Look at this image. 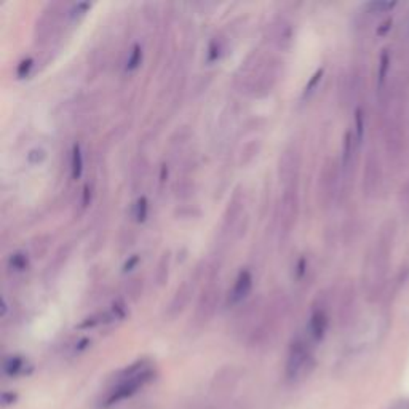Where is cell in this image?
<instances>
[{"label":"cell","instance_id":"1","mask_svg":"<svg viewBox=\"0 0 409 409\" xmlns=\"http://www.w3.org/2000/svg\"><path fill=\"white\" fill-rule=\"evenodd\" d=\"M153 377H156V369L147 360L135 361L114 377L104 397L101 398V408H112L128 400L141 389H144L149 382H152Z\"/></svg>","mask_w":409,"mask_h":409},{"label":"cell","instance_id":"2","mask_svg":"<svg viewBox=\"0 0 409 409\" xmlns=\"http://www.w3.org/2000/svg\"><path fill=\"white\" fill-rule=\"evenodd\" d=\"M313 368V355L309 342L302 337H296L290 345L288 358H286V379L291 382H299L309 376Z\"/></svg>","mask_w":409,"mask_h":409},{"label":"cell","instance_id":"3","mask_svg":"<svg viewBox=\"0 0 409 409\" xmlns=\"http://www.w3.org/2000/svg\"><path fill=\"white\" fill-rule=\"evenodd\" d=\"M297 215H299V192H297V183L285 185V194L281 199L280 206V233L286 238L293 232Z\"/></svg>","mask_w":409,"mask_h":409},{"label":"cell","instance_id":"4","mask_svg":"<svg viewBox=\"0 0 409 409\" xmlns=\"http://www.w3.org/2000/svg\"><path fill=\"white\" fill-rule=\"evenodd\" d=\"M301 172V152L294 146L286 149L281 153L280 163H278V174L280 179L283 181L285 185L297 183Z\"/></svg>","mask_w":409,"mask_h":409},{"label":"cell","instance_id":"5","mask_svg":"<svg viewBox=\"0 0 409 409\" xmlns=\"http://www.w3.org/2000/svg\"><path fill=\"white\" fill-rule=\"evenodd\" d=\"M337 167L336 162L331 160L325 165V168L322 169L320 181H318V195H320L322 203L328 206L331 203V200L336 195V187H337Z\"/></svg>","mask_w":409,"mask_h":409},{"label":"cell","instance_id":"6","mask_svg":"<svg viewBox=\"0 0 409 409\" xmlns=\"http://www.w3.org/2000/svg\"><path fill=\"white\" fill-rule=\"evenodd\" d=\"M251 290H253V274L249 272L248 269H243L238 272L235 283H233L229 297H227L229 306H237L245 301L248 294L251 293Z\"/></svg>","mask_w":409,"mask_h":409},{"label":"cell","instance_id":"7","mask_svg":"<svg viewBox=\"0 0 409 409\" xmlns=\"http://www.w3.org/2000/svg\"><path fill=\"white\" fill-rule=\"evenodd\" d=\"M328 325L329 317L326 310L323 309V307H315L310 313L309 325H307V336H309L310 341L313 342L323 341V337H325V334L328 331Z\"/></svg>","mask_w":409,"mask_h":409},{"label":"cell","instance_id":"8","mask_svg":"<svg viewBox=\"0 0 409 409\" xmlns=\"http://www.w3.org/2000/svg\"><path fill=\"white\" fill-rule=\"evenodd\" d=\"M217 297H219V290H217L215 285L206 286V288L201 291L199 304H197V312H195L197 320L206 322L211 315H213L216 310Z\"/></svg>","mask_w":409,"mask_h":409},{"label":"cell","instance_id":"9","mask_svg":"<svg viewBox=\"0 0 409 409\" xmlns=\"http://www.w3.org/2000/svg\"><path fill=\"white\" fill-rule=\"evenodd\" d=\"M192 294H194V285H190L189 281H184V283L176 290V293H174L172 302H169V306H168L169 315L172 317L179 315V313L183 312L185 307H187Z\"/></svg>","mask_w":409,"mask_h":409},{"label":"cell","instance_id":"10","mask_svg":"<svg viewBox=\"0 0 409 409\" xmlns=\"http://www.w3.org/2000/svg\"><path fill=\"white\" fill-rule=\"evenodd\" d=\"M377 173H379V163L374 160L373 156H369L368 162H366V169H365V187L368 194L376 192L377 183H379V176H377Z\"/></svg>","mask_w":409,"mask_h":409},{"label":"cell","instance_id":"11","mask_svg":"<svg viewBox=\"0 0 409 409\" xmlns=\"http://www.w3.org/2000/svg\"><path fill=\"white\" fill-rule=\"evenodd\" d=\"M242 206H243L242 197H240V194H235L233 195L232 201L229 203V208H227V211H226L224 227H227V229H231V227L237 224L238 217H240V215H242Z\"/></svg>","mask_w":409,"mask_h":409},{"label":"cell","instance_id":"12","mask_svg":"<svg viewBox=\"0 0 409 409\" xmlns=\"http://www.w3.org/2000/svg\"><path fill=\"white\" fill-rule=\"evenodd\" d=\"M115 317L112 310H108V312H98L94 313V315L92 317H87L85 320L78 325L77 328L78 329H88V328H97V326H101V325H106V323H110L114 322Z\"/></svg>","mask_w":409,"mask_h":409},{"label":"cell","instance_id":"13","mask_svg":"<svg viewBox=\"0 0 409 409\" xmlns=\"http://www.w3.org/2000/svg\"><path fill=\"white\" fill-rule=\"evenodd\" d=\"M169 259H172V256H169V251L163 253L160 261H158L157 264V270H156V281L158 286H163L165 283H167L168 280V275H169Z\"/></svg>","mask_w":409,"mask_h":409},{"label":"cell","instance_id":"14","mask_svg":"<svg viewBox=\"0 0 409 409\" xmlns=\"http://www.w3.org/2000/svg\"><path fill=\"white\" fill-rule=\"evenodd\" d=\"M28 267H29V258L24 251H17L10 256V259H8V269L10 270L19 274V272H24V270Z\"/></svg>","mask_w":409,"mask_h":409},{"label":"cell","instance_id":"15","mask_svg":"<svg viewBox=\"0 0 409 409\" xmlns=\"http://www.w3.org/2000/svg\"><path fill=\"white\" fill-rule=\"evenodd\" d=\"M71 173L74 179H81L83 173V156L82 149L78 144L72 147V158H71Z\"/></svg>","mask_w":409,"mask_h":409},{"label":"cell","instance_id":"16","mask_svg":"<svg viewBox=\"0 0 409 409\" xmlns=\"http://www.w3.org/2000/svg\"><path fill=\"white\" fill-rule=\"evenodd\" d=\"M277 44L280 49H290L291 44H293V28H291V24H280L277 33Z\"/></svg>","mask_w":409,"mask_h":409},{"label":"cell","instance_id":"17","mask_svg":"<svg viewBox=\"0 0 409 409\" xmlns=\"http://www.w3.org/2000/svg\"><path fill=\"white\" fill-rule=\"evenodd\" d=\"M24 360L21 357H10L5 360L3 363V371L7 376H18L24 371Z\"/></svg>","mask_w":409,"mask_h":409},{"label":"cell","instance_id":"18","mask_svg":"<svg viewBox=\"0 0 409 409\" xmlns=\"http://www.w3.org/2000/svg\"><path fill=\"white\" fill-rule=\"evenodd\" d=\"M390 67V56L389 51L384 50V53L381 55V62H379V74H377V88L382 90L384 88L385 78H387V72H389Z\"/></svg>","mask_w":409,"mask_h":409},{"label":"cell","instance_id":"19","mask_svg":"<svg viewBox=\"0 0 409 409\" xmlns=\"http://www.w3.org/2000/svg\"><path fill=\"white\" fill-rule=\"evenodd\" d=\"M222 50H224V45H222V40L219 37H215L213 40L210 42L208 45V51H206V61L208 62H215L221 58Z\"/></svg>","mask_w":409,"mask_h":409},{"label":"cell","instance_id":"20","mask_svg":"<svg viewBox=\"0 0 409 409\" xmlns=\"http://www.w3.org/2000/svg\"><path fill=\"white\" fill-rule=\"evenodd\" d=\"M141 61H142V49H141V45H133V49H131V51H130V56H128V60H126V66H125V69L128 72H131V71H136L137 67H140V65H141Z\"/></svg>","mask_w":409,"mask_h":409},{"label":"cell","instance_id":"21","mask_svg":"<svg viewBox=\"0 0 409 409\" xmlns=\"http://www.w3.org/2000/svg\"><path fill=\"white\" fill-rule=\"evenodd\" d=\"M147 211H149L147 199H146V197H140V199H137L136 203H135V211H133V215H135V219L137 222H144L146 217H147Z\"/></svg>","mask_w":409,"mask_h":409},{"label":"cell","instance_id":"22","mask_svg":"<svg viewBox=\"0 0 409 409\" xmlns=\"http://www.w3.org/2000/svg\"><path fill=\"white\" fill-rule=\"evenodd\" d=\"M365 136V117H363V110L357 109L355 112V141H357V146L361 144Z\"/></svg>","mask_w":409,"mask_h":409},{"label":"cell","instance_id":"23","mask_svg":"<svg viewBox=\"0 0 409 409\" xmlns=\"http://www.w3.org/2000/svg\"><path fill=\"white\" fill-rule=\"evenodd\" d=\"M194 185L189 183V181H181V183L174 184V195L178 197V199H187V197L192 195L194 192Z\"/></svg>","mask_w":409,"mask_h":409},{"label":"cell","instance_id":"24","mask_svg":"<svg viewBox=\"0 0 409 409\" xmlns=\"http://www.w3.org/2000/svg\"><path fill=\"white\" fill-rule=\"evenodd\" d=\"M322 77H323V69H318V71L312 76V78L309 81V83L306 85V88H304V98L310 97V94H312L313 92H315V88L318 87V83H320Z\"/></svg>","mask_w":409,"mask_h":409},{"label":"cell","instance_id":"25","mask_svg":"<svg viewBox=\"0 0 409 409\" xmlns=\"http://www.w3.org/2000/svg\"><path fill=\"white\" fill-rule=\"evenodd\" d=\"M33 66H34L33 58H26V60L21 61L17 67L18 78H24L26 76H28V74L31 72V69H33Z\"/></svg>","mask_w":409,"mask_h":409},{"label":"cell","instance_id":"26","mask_svg":"<svg viewBox=\"0 0 409 409\" xmlns=\"http://www.w3.org/2000/svg\"><path fill=\"white\" fill-rule=\"evenodd\" d=\"M45 158H47V152L44 151V149H39V147L33 149V151L28 153V162L31 165H39L44 162Z\"/></svg>","mask_w":409,"mask_h":409},{"label":"cell","instance_id":"27","mask_svg":"<svg viewBox=\"0 0 409 409\" xmlns=\"http://www.w3.org/2000/svg\"><path fill=\"white\" fill-rule=\"evenodd\" d=\"M90 8H92V5H90V3H77V5H74V7L71 8V12H69V18H71V19L81 18V17H83L85 13L88 12Z\"/></svg>","mask_w":409,"mask_h":409},{"label":"cell","instance_id":"28","mask_svg":"<svg viewBox=\"0 0 409 409\" xmlns=\"http://www.w3.org/2000/svg\"><path fill=\"white\" fill-rule=\"evenodd\" d=\"M395 2H371L368 7L373 10L374 13H381V12H387V10H392L395 7Z\"/></svg>","mask_w":409,"mask_h":409},{"label":"cell","instance_id":"29","mask_svg":"<svg viewBox=\"0 0 409 409\" xmlns=\"http://www.w3.org/2000/svg\"><path fill=\"white\" fill-rule=\"evenodd\" d=\"M137 262H140V256H131L128 261L125 262V265H124V272H130V270H133V267H136L137 265Z\"/></svg>","mask_w":409,"mask_h":409},{"label":"cell","instance_id":"30","mask_svg":"<svg viewBox=\"0 0 409 409\" xmlns=\"http://www.w3.org/2000/svg\"><path fill=\"white\" fill-rule=\"evenodd\" d=\"M90 200H92V189H90V185L87 184L83 187V199H82V206L85 208V206L90 205Z\"/></svg>","mask_w":409,"mask_h":409},{"label":"cell","instance_id":"31","mask_svg":"<svg viewBox=\"0 0 409 409\" xmlns=\"http://www.w3.org/2000/svg\"><path fill=\"white\" fill-rule=\"evenodd\" d=\"M390 28H392V19H387L384 24H382V28H379L377 29V34L379 35H384L387 31H390Z\"/></svg>","mask_w":409,"mask_h":409},{"label":"cell","instance_id":"32","mask_svg":"<svg viewBox=\"0 0 409 409\" xmlns=\"http://www.w3.org/2000/svg\"><path fill=\"white\" fill-rule=\"evenodd\" d=\"M306 274V259L302 258L299 262H297V277H302V275Z\"/></svg>","mask_w":409,"mask_h":409}]
</instances>
